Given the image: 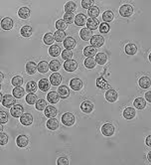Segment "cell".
Wrapping results in <instances>:
<instances>
[{
  "label": "cell",
  "mask_w": 151,
  "mask_h": 165,
  "mask_svg": "<svg viewBox=\"0 0 151 165\" xmlns=\"http://www.w3.org/2000/svg\"><path fill=\"white\" fill-rule=\"evenodd\" d=\"M10 114L14 117H21L24 114V108L21 104H14L10 107Z\"/></svg>",
  "instance_id": "1"
},
{
  "label": "cell",
  "mask_w": 151,
  "mask_h": 165,
  "mask_svg": "<svg viewBox=\"0 0 151 165\" xmlns=\"http://www.w3.org/2000/svg\"><path fill=\"white\" fill-rule=\"evenodd\" d=\"M15 101H16L15 97L11 96V94H6V96L3 97L1 104H2V106L5 107H11L12 106L15 104Z\"/></svg>",
  "instance_id": "2"
},
{
  "label": "cell",
  "mask_w": 151,
  "mask_h": 165,
  "mask_svg": "<svg viewBox=\"0 0 151 165\" xmlns=\"http://www.w3.org/2000/svg\"><path fill=\"white\" fill-rule=\"evenodd\" d=\"M62 122L67 126H72L75 124V117L71 112H66L62 117Z\"/></svg>",
  "instance_id": "3"
},
{
  "label": "cell",
  "mask_w": 151,
  "mask_h": 165,
  "mask_svg": "<svg viewBox=\"0 0 151 165\" xmlns=\"http://www.w3.org/2000/svg\"><path fill=\"white\" fill-rule=\"evenodd\" d=\"M103 43H104V39L100 35H94L93 38L90 39V44H92V46L94 48L101 47L103 45Z\"/></svg>",
  "instance_id": "4"
},
{
  "label": "cell",
  "mask_w": 151,
  "mask_h": 165,
  "mask_svg": "<svg viewBox=\"0 0 151 165\" xmlns=\"http://www.w3.org/2000/svg\"><path fill=\"white\" fill-rule=\"evenodd\" d=\"M132 13H133L132 6L128 4L122 5L120 8H119V14H120L122 17H129Z\"/></svg>",
  "instance_id": "5"
},
{
  "label": "cell",
  "mask_w": 151,
  "mask_h": 165,
  "mask_svg": "<svg viewBox=\"0 0 151 165\" xmlns=\"http://www.w3.org/2000/svg\"><path fill=\"white\" fill-rule=\"evenodd\" d=\"M78 68V64L75 60H68L64 63V69L67 72H74Z\"/></svg>",
  "instance_id": "6"
},
{
  "label": "cell",
  "mask_w": 151,
  "mask_h": 165,
  "mask_svg": "<svg viewBox=\"0 0 151 165\" xmlns=\"http://www.w3.org/2000/svg\"><path fill=\"white\" fill-rule=\"evenodd\" d=\"M80 36L84 41H89L93 38V33L92 30H90L89 28H83L82 30L80 31Z\"/></svg>",
  "instance_id": "7"
},
{
  "label": "cell",
  "mask_w": 151,
  "mask_h": 165,
  "mask_svg": "<svg viewBox=\"0 0 151 165\" xmlns=\"http://www.w3.org/2000/svg\"><path fill=\"white\" fill-rule=\"evenodd\" d=\"M101 132L104 136H111L114 133V127L111 124H105L101 127Z\"/></svg>",
  "instance_id": "8"
},
{
  "label": "cell",
  "mask_w": 151,
  "mask_h": 165,
  "mask_svg": "<svg viewBox=\"0 0 151 165\" xmlns=\"http://www.w3.org/2000/svg\"><path fill=\"white\" fill-rule=\"evenodd\" d=\"M20 122L23 125H31L33 122V117L30 114H23L20 117Z\"/></svg>",
  "instance_id": "9"
},
{
  "label": "cell",
  "mask_w": 151,
  "mask_h": 165,
  "mask_svg": "<svg viewBox=\"0 0 151 165\" xmlns=\"http://www.w3.org/2000/svg\"><path fill=\"white\" fill-rule=\"evenodd\" d=\"M105 99L110 103H114L117 100V93L114 90H108L105 93Z\"/></svg>",
  "instance_id": "10"
},
{
  "label": "cell",
  "mask_w": 151,
  "mask_h": 165,
  "mask_svg": "<svg viewBox=\"0 0 151 165\" xmlns=\"http://www.w3.org/2000/svg\"><path fill=\"white\" fill-rule=\"evenodd\" d=\"M80 110L85 112V114H90V112H92L94 110V104L89 101H85L80 104Z\"/></svg>",
  "instance_id": "11"
},
{
  "label": "cell",
  "mask_w": 151,
  "mask_h": 165,
  "mask_svg": "<svg viewBox=\"0 0 151 165\" xmlns=\"http://www.w3.org/2000/svg\"><path fill=\"white\" fill-rule=\"evenodd\" d=\"M62 82V77L58 73H53L50 76V83L53 86H59Z\"/></svg>",
  "instance_id": "12"
},
{
  "label": "cell",
  "mask_w": 151,
  "mask_h": 165,
  "mask_svg": "<svg viewBox=\"0 0 151 165\" xmlns=\"http://www.w3.org/2000/svg\"><path fill=\"white\" fill-rule=\"evenodd\" d=\"M70 87H72L73 91H80L83 87V83L80 79H73L70 82Z\"/></svg>",
  "instance_id": "13"
},
{
  "label": "cell",
  "mask_w": 151,
  "mask_h": 165,
  "mask_svg": "<svg viewBox=\"0 0 151 165\" xmlns=\"http://www.w3.org/2000/svg\"><path fill=\"white\" fill-rule=\"evenodd\" d=\"M63 44H64V47L67 50H71V49L75 48L76 46V40L72 37H67Z\"/></svg>",
  "instance_id": "14"
},
{
  "label": "cell",
  "mask_w": 151,
  "mask_h": 165,
  "mask_svg": "<svg viewBox=\"0 0 151 165\" xmlns=\"http://www.w3.org/2000/svg\"><path fill=\"white\" fill-rule=\"evenodd\" d=\"M87 16L85 15V14H78V15L76 16V18H75V23H76V25H78V26H83V25H85V24H87Z\"/></svg>",
  "instance_id": "15"
},
{
  "label": "cell",
  "mask_w": 151,
  "mask_h": 165,
  "mask_svg": "<svg viewBox=\"0 0 151 165\" xmlns=\"http://www.w3.org/2000/svg\"><path fill=\"white\" fill-rule=\"evenodd\" d=\"M28 138L26 137L25 135H19L18 137L16 138V144L18 145V147H21V148H23V147H26L28 145Z\"/></svg>",
  "instance_id": "16"
},
{
  "label": "cell",
  "mask_w": 151,
  "mask_h": 165,
  "mask_svg": "<svg viewBox=\"0 0 151 165\" xmlns=\"http://www.w3.org/2000/svg\"><path fill=\"white\" fill-rule=\"evenodd\" d=\"M58 94H59L60 97H62V99H67V97L70 96V91L68 89V87L61 86V87H59V89H58Z\"/></svg>",
  "instance_id": "17"
},
{
  "label": "cell",
  "mask_w": 151,
  "mask_h": 165,
  "mask_svg": "<svg viewBox=\"0 0 151 165\" xmlns=\"http://www.w3.org/2000/svg\"><path fill=\"white\" fill-rule=\"evenodd\" d=\"M1 27L4 30H10L13 27V21H12V19L9 18V17H6V18L2 19V21H1Z\"/></svg>",
  "instance_id": "18"
},
{
  "label": "cell",
  "mask_w": 151,
  "mask_h": 165,
  "mask_svg": "<svg viewBox=\"0 0 151 165\" xmlns=\"http://www.w3.org/2000/svg\"><path fill=\"white\" fill-rule=\"evenodd\" d=\"M99 25H100V22H99V20H97V19H96V18L87 19V26L90 30H96L97 28L99 27Z\"/></svg>",
  "instance_id": "19"
},
{
  "label": "cell",
  "mask_w": 151,
  "mask_h": 165,
  "mask_svg": "<svg viewBox=\"0 0 151 165\" xmlns=\"http://www.w3.org/2000/svg\"><path fill=\"white\" fill-rule=\"evenodd\" d=\"M38 70V66L34 62H28L26 64V72L29 75H34L35 72Z\"/></svg>",
  "instance_id": "20"
},
{
  "label": "cell",
  "mask_w": 151,
  "mask_h": 165,
  "mask_svg": "<svg viewBox=\"0 0 151 165\" xmlns=\"http://www.w3.org/2000/svg\"><path fill=\"white\" fill-rule=\"evenodd\" d=\"M84 55H85L87 58H93L94 55H97L96 48L93 47V46H87V47H86L85 50H84Z\"/></svg>",
  "instance_id": "21"
},
{
  "label": "cell",
  "mask_w": 151,
  "mask_h": 165,
  "mask_svg": "<svg viewBox=\"0 0 151 165\" xmlns=\"http://www.w3.org/2000/svg\"><path fill=\"white\" fill-rule=\"evenodd\" d=\"M30 14H31V11L27 7H22L18 11V15L21 19H28L30 17Z\"/></svg>",
  "instance_id": "22"
},
{
  "label": "cell",
  "mask_w": 151,
  "mask_h": 165,
  "mask_svg": "<svg viewBox=\"0 0 151 165\" xmlns=\"http://www.w3.org/2000/svg\"><path fill=\"white\" fill-rule=\"evenodd\" d=\"M133 106L135 107V108H138V110H143L145 107H146V101L145 99L143 97H137L134 103H133Z\"/></svg>",
  "instance_id": "23"
},
{
  "label": "cell",
  "mask_w": 151,
  "mask_h": 165,
  "mask_svg": "<svg viewBox=\"0 0 151 165\" xmlns=\"http://www.w3.org/2000/svg\"><path fill=\"white\" fill-rule=\"evenodd\" d=\"M47 99H48V101H49V103H51V104H56V103H58V101H59V100H60V96H59V94H58V93H56V92H50V93L48 94Z\"/></svg>",
  "instance_id": "24"
},
{
  "label": "cell",
  "mask_w": 151,
  "mask_h": 165,
  "mask_svg": "<svg viewBox=\"0 0 151 165\" xmlns=\"http://www.w3.org/2000/svg\"><path fill=\"white\" fill-rule=\"evenodd\" d=\"M135 114H136L135 110H134V108H132V107L125 108L124 111H123V117L126 119H132L133 117H135Z\"/></svg>",
  "instance_id": "25"
},
{
  "label": "cell",
  "mask_w": 151,
  "mask_h": 165,
  "mask_svg": "<svg viewBox=\"0 0 151 165\" xmlns=\"http://www.w3.org/2000/svg\"><path fill=\"white\" fill-rule=\"evenodd\" d=\"M39 89L42 92H47V91L50 89V82L47 79H42L39 82Z\"/></svg>",
  "instance_id": "26"
},
{
  "label": "cell",
  "mask_w": 151,
  "mask_h": 165,
  "mask_svg": "<svg viewBox=\"0 0 151 165\" xmlns=\"http://www.w3.org/2000/svg\"><path fill=\"white\" fill-rule=\"evenodd\" d=\"M57 110L54 107H51L49 106L46 107V110H45V115H46L47 117H50V118H53L55 117L56 115H57Z\"/></svg>",
  "instance_id": "27"
},
{
  "label": "cell",
  "mask_w": 151,
  "mask_h": 165,
  "mask_svg": "<svg viewBox=\"0 0 151 165\" xmlns=\"http://www.w3.org/2000/svg\"><path fill=\"white\" fill-rule=\"evenodd\" d=\"M139 86L141 87L142 89H148L151 86V80L148 77H142V78L139 80Z\"/></svg>",
  "instance_id": "28"
},
{
  "label": "cell",
  "mask_w": 151,
  "mask_h": 165,
  "mask_svg": "<svg viewBox=\"0 0 151 165\" xmlns=\"http://www.w3.org/2000/svg\"><path fill=\"white\" fill-rule=\"evenodd\" d=\"M59 126V122L56 118H50L47 122V127L50 129V130H56Z\"/></svg>",
  "instance_id": "29"
},
{
  "label": "cell",
  "mask_w": 151,
  "mask_h": 165,
  "mask_svg": "<svg viewBox=\"0 0 151 165\" xmlns=\"http://www.w3.org/2000/svg\"><path fill=\"white\" fill-rule=\"evenodd\" d=\"M50 69V67H49L48 63L46 61H41L39 63V65H38V71L41 74H45L48 72V70Z\"/></svg>",
  "instance_id": "30"
},
{
  "label": "cell",
  "mask_w": 151,
  "mask_h": 165,
  "mask_svg": "<svg viewBox=\"0 0 151 165\" xmlns=\"http://www.w3.org/2000/svg\"><path fill=\"white\" fill-rule=\"evenodd\" d=\"M26 91H24L21 87H15V89L13 90V96L16 97V99H21V97H24V94H25Z\"/></svg>",
  "instance_id": "31"
},
{
  "label": "cell",
  "mask_w": 151,
  "mask_h": 165,
  "mask_svg": "<svg viewBox=\"0 0 151 165\" xmlns=\"http://www.w3.org/2000/svg\"><path fill=\"white\" fill-rule=\"evenodd\" d=\"M60 53H61V49H60V47L57 46V45H52L50 49H49V54H50L52 57H58Z\"/></svg>",
  "instance_id": "32"
},
{
  "label": "cell",
  "mask_w": 151,
  "mask_h": 165,
  "mask_svg": "<svg viewBox=\"0 0 151 165\" xmlns=\"http://www.w3.org/2000/svg\"><path fill=\"white\" fill-rule=\"evenodd\" d=\"M107 61V55L103 53H97L96 55V62L100 65H103L105 64V62Z\"/></svg>",
  "instance_id": "33"
},
{
  "label": "cell",
  "mask_w": 151,
  "mask_h": 165,
  "mask_svg": "<svg viewBox=\"0 0 151 165\" xmlns=\"http://www.w3.org/2000/svg\"><path fill=\"white\" fill-rule=\"evenodd\" d=\"M137 52V47L134 44H128L125 46V53L127 55H134Z\"/></svg>",
  "instance_id": "34"
},
{
  "label": "cell",
  "mask_w": 151,
  "mask_h": 165,
  "mask_svg": "<svg viewBox=\"0 0 151 165\" xmlns=\"http://www.w3.org/2000/svg\"><path fill=\"white\" fill-rule=\"evenodd\" d=\"M54 37H55V40L57 42H64L66 39V33L64 31H56L55 34H54Z\"/></svg>",
  "instance_id": "35"
},
{
  "label": "cell",
  "mask_w": 151,
  "mask_h": 165,
  "mask_svg": "<svg viewBox=\"0 0 151 165\" xmlns=\"http://www.w3.org/2000/svg\"><path fill=\"white\" fill-rule=\"evenodd\" d=\"M113 13H112V11H110V10H107V11H105L103 14V20L104 21L105 23L107 22H111L112 20H113Z\"/></svg>",
  "instance_id": "36"
},
{
  "label": "cell",
  "mask_w": 151,
  "mask_h": 165,
  "mask_svg": "<svg viewBox=\"0 0 151 165\" xmlns=\"http://www.w3.org/2000/svg\"><path fill=\"white\" fill-rule=\"evenodd\" d=\"M20 33L23 37H30L31 35H32V28H31L30 26L26 25V26L21 28Z\"/></svg>",
  "instance_id": "37"
},
{
  "label": "cell",
  "mask_w": 151,
  "mask_h": 165,
  "mask_svg": "<svg viewBox=\"0 0 151 165\" xmlns=\"http://www.w3.org/2000/svg\"><path fill=\"white\" fill-rule=\"evenodd\" d=\"M36 90H37V85H36V83L33 82V81H31V82L27 83L26 87H25V91H26V92H28L29 94H31V93H35V92H36Z\"/></svg>",
  "instance_id": "38"
},
{
  "label": "cell",
  "mask_w": 151,
  "mask_h": 165,
  "mask_svg": "<svg viewBox=\"0 0 151 165\" xmlns=\"http://www.w3.org/2000/svg\"><path fill=\"white\" fill-rule=\"evenodd\" d=\"M76 3L73 1H69L65 5V11L66 13H73L76 10Z\"/></svg>",
  "instance_id": "39"
},
{
  "label": "cell",
  "mask_w": 151,
  "mask_h": 165,
  "mask_svg": "<svg viewBox=\"0 0 151 165\" xmlns=\"http://www.w3.org/2000/svg\"><path fill=\"white\" fill-rule=\"evenodd\" d=\"M38 97L34 93H31V94H28L27 96H26V101H27V104H36L37 103V100Z\"/></svg>",
  "instance_id": "40"
},
{
  "label": "cell",
  "mask_w": 151,
  "mask_h": 165,
  "mask_svg": "<svg viewBox=\"0 0 151 165\" xmlns=\"http://www.w3.org/2000/svg\"><path fill=\"white\" fill-rule=\"evenodd\" d=\"M46 107H47V103H46V101H44V100H38L37 101V103H36V110L37 111H45L46 110Z\"/></svg>",
  "instance_id": "41"
},
{
  "label": "cell",
  "mask_w": 151,
  "mask_h": 165,
  "mask_svg": "<svg viewBox=\"0 0 151 165\" xmlns=\"http://www.w3.org/2000/svg\"><path fill=\"white\" fill-rule=\"evenodd\" d=\"M87 14H89V16L90 17V18H97V17L99 16V14H100V10H99L97 7L93 6L92 8L89 9Z\"/></svg>",
  "instance_id": "42"
},
{
  "label": "cell",
  "mask_w": 151,
  "mask_h": 165,
  "mask_svg": "<svg viewBox=\"0 0 151 165\" xmlns=\"http://www.w3.org/2000/svg\"><path fill=\"white\" fill-rule=\"evenodd\" d=\"M44 43L46 45H52L54 43V40H55V37H54V34L52 33H47L46 35L44 36Z\"/></svg>",
  "instance_id": "43"
},
{
  "label": "cell",
  "mask_w": 151,
  "mask_h": 165,
  "mask_svg": "<svg viewBox=\"0 0 151 165\" xmlns=\"http://www.w3.org/2000/svg\"><path fill=\"white\" fill-rule=\"evenodd\" d=\"M49 67H50V70H52L53 72H56L60 69L61 64H60L58 60H53V61L50 62V64H49Z\"/></svg>",
  "instance_id": "44"
},
{
  "label": "cell",
  "mask_w": 151,
  "mask_h": 165,
  "mask_svg": "<svg viewBox=\"0 0 151 165\" xmlns=\"http://www.w3.org/2000/svg\"><path fill=\"white\" fill-rule=\"evenodd\" d=\"M96 60L94 58H87L85 60V66L87 67V69H93L96 67Z\"/></svg>",
  "instance_id": "45"
},
{
  "label": "cell",
  "mask_w": 151,
  "mask_h": 165,
  "mask_svg": "<svg viewBox=\"0 0 151 165\" xmlns=\"http://www.w3.org/2000/svg\"><path fill=\"white\" fill-rule=\"evenodd\" d=\"M12 85L14 87H21L23 85V78L20 76H16L12 79Z\"/></svg>",
  "instance_id": "46"
},
{
  "label": "cell",
  "mask_w": 151,
  "mask_h": 165,
  "mask_svg": "<svg viewBox=\"0 0 151 165\" xmlns=\"http://www.w3.org/2000/svg\"><path fill=\"white\" fill-rule=\"evenodd\" d=\"M76 17L74 16L73 13H65L64 15V21L67 24H72L74 21H75Z\"/></svg>",
  "instance_id": "47"
},
{
  "label": "cell",
  "mask_w": 151,
  "mask_h": 165,
  "mask_svg": "<svg viewBox=\"0 0 151 165\" xmlns=\"http://www.w3.org/2000/svg\"><path fill=\"white\" fill-rule=\"evenodd\" d=\"M56 28H57V29L60 30V31H64V30L67 29V23L65 22L64 20L60 19V20L57 21V22H56Z\"/></svg>",
  "instance_id": "48"
},
{
  "label": "cell",
  "mask_w": 151,
  "mask_h": 165,
  "mask_svg": "<svg viewBox=\"0 0 151 165\" xmlns=\"http://www.w3.org/2000/svg\"><path fill=\"white\" fill-rule=\"evenodd\" d=\"M110 25H108L107 23H105V22H103L100 25V33H103V34H107L108 33V31H110Z\"/></svg>",
  "instance_id": "49"
},
{
  "label": "cell",
  "mask_w": 151,
  "mask_h": 165,
  "mask_svg": "<svg viewBox=\"0 0 151 165\" xmlns=\"http://www.w3.org/2000/svg\"><path fill=\"white\" fill-rule=\"evenodd\" d=\"M72 57H73V53L72 51L70 50H64L62 52V58L66 60V61H68V60H72Z\"/></svg>",
  "instance_id": "50"
},
{
  "label": "cell",
  "mask_w": 151,
  "mask_h": 165,
  "mask_svg": "<svg viewBox=\"0 0 151 165\" xmlns=\"http://www.w3.org/2000/svg\"><path fill=\"white\" fill-rule=\"evenodd\" d=\"M94 5L93 0H83L82 1V6L86 9H90Z\"/></svg>",
  "instance_id": "51"
},
{
  "label": "cell",
  "mask_w": 151,
  "mask_h": 165,
  "mask_svg": "<svg viewBox=\"0 0 151 165\" xmlns=\"http://www.w3.org/2000/svg\"><path fill=\"white\" fill-rule=\"evenodd\" d=\"M8 121V114H6L5 111H1L0 112V122L3 124H6Z\"/></svg>",
  "instance_id": "52"
},
{
  "label": "cell",
  "mask_w": 151,
  "mask_h": 165,
  "mask_svg": "<svg viewBox=\"0 0 151 165\" xmlns=\"http://www.w3.org/2000/svg\"><path fill=\"white\" fill-rule=\"evenodd\" d=\"M7 142H8V135L1 132V134H0V144L5 145Z\"/></svg>",
  "instance_id": "53"
},
{
  "label": "cell",
  "mask_w": 151,
  "mask_h": 165,
  "mask_svg": "<svg viewBox=\"0 0 151 165\" xmlns=\"http://www.w3.org/2000/svg\"><path fill=\"white\" fill-rule=\"evenodd\" d=\"M58 165H68L69 164V161L65 157H61V158L58 159Z\"/></svg>",
  "instance_id": "54"
},
{
  "label": "cell",
  "mask_w": 151,
  "mask_h": 165,
  "mask_svg": "<svg viewBox=\"0 0 151 165\" xmlns=\"http://www.w3.org/2000/svg\"><path fill=\"white\" fill-rule=\"evenodd\" d=\"M144 99H145L147 101H149V103H151V91H150V92H147V93L145 94Z\"/></svg>",
  "instance_id": "55"
},
{
  "label": "cell",
  "mask_w": 151,
  "mask_h": 165,
  "mask_svg": "<svg viewBox=\"0 0 151 165\" xmlns=\"http://www.w3.org/2000/svg\"><path fill=\"white\" fill-rule=\"evenodd\" d=\"M146 144H147V146L151 147V135H149L148 137L146 138Z\"/></svg>",
  "instance_id": "56"
},
{
  "label": "cell",
  "mask_w": 151,
  "mask_h": 165,
  "mask_svg": "<svg viewBox=\"0 0 151 165\" xmlns=\"http://www.w3.org/2000/svg\"><path fill=\"white\" fill-rule=\"evenodd\" d=\"M147 158H148V161L151 163V151L148 153V155H147Z\"/></svg>",
  "instance_id": "57"
},
{
  "label": "cell",
  "mask_w": 151,
  "mask_h": 165,
  "mask_svg": "<svg viewBox=\"0 0 151 165\" xmlns=\"http://www.w3.org/2000/svg\"><path fill=\"white\" fill-rule=\"evenodd\" d=\"M0 130H3V125H2V124H1V125H0Z\"/></svg>",
  "instance_id": "58"
},
{
  "label": "cell",
  "mask_w": 151,
  "mask_h": 165,
  "mask_svg": "<svg viewBox=\"0 0 151 165\" xmlns=\"http://www.w3.org/2000/svg\"><path fill=\"white\" fill-rule=\"evenodd\" d=\"M149 61L151 62V53H150V55H149Z\"/></svg>",
  "instance_id": "59"
}]
</instances>
